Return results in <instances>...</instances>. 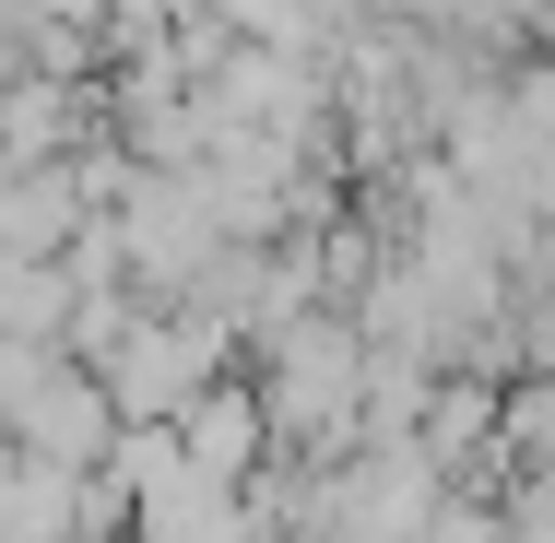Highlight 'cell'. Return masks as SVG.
Here are the masks:
<instances>
[{
  "instance_id": "obj_1",
  "label": "cell",
  "mask_w": 555,
  "mask_h": 543,
  "mask_svg": "<svg viewBox=\"0 0 555 543\" xmlns=\"http://www.w3.org/2000/svg\"><path fill=\"white\" fill-rule=\"evenodd\" d=\"M83 378H95V402H107L118 426H178V414L224 378V331L202 320V308H130L118 342L83 366Z\"/></svg>"
},
{
  "instance_id": "obj_2",
  "label": "cell",
  "mask_w": 555,
  "mask_h": 543,
  "mask_svg": "<svg viewBox=\"0 0 555 543\" xmlns=\"http://www.w3.org/2000/svg\"><path fill=\"white\" fill-rule=\"evenodd\" d=\"M166 437H178V461H190L202 484H224V496L272 461V426H260V390H248V378H214V390H202Z\"/></svg>"
}]
</instances>
